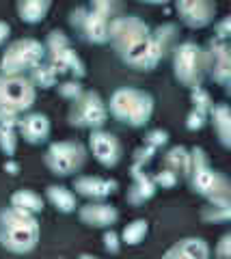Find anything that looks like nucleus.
Wrapping results in <instances>:
<instances>
[{"mask_svg":"<svg viewBox=\"0 0 231 259\" xmlns=\"http://www.w3.org/2000/svg\"><path fill=\"white\" fill-rule=\"evenodd\" d=\"M45 199L63 214H71V212H76V207H78L76 194L71 190H67L65 186H48L45 188Z\"/></svg>","mask_w":231,"mask_h":259,"instance_id":"obj_22","label":"nucleus"},{"mask_svg":"<svg viewBox=\"0 0 231 259\" xmlns=\"http://www.w3.org/2000/svg\"><path fill=\"white\" fill-rule=\"evenodd\" d=\"M30 80H33L35 87L50 89V87L57 84V80H59V69L54 67L50 61H48V63L41 61L33 71H30Z\"/></svg>","mask_w":231,"mask_h":259,"instance_id":"obj_25","label":"nucleus"},{"mask_svg":"<svg viewBox=\"0 0 231 259\" xmlns=\"http://www.w3.org/2000/svg\"><path fill=\"white\" fill-rule=\"evenodd\" d=\"M201 218L208 223H227L231 218V201H210V205L203 207Z\"/></svg>","mask_w":231,"mask_h":259,"instance_id":"obj_26","label":"nucleus"},{"mask_svg":"<svg viewBox=\"0 0 231 259\" xmlns=\"http://www.w3.org/2000/svg\"><path fill=\"white\" fill-rule=\"evenodd\" d=\"M173 76L175 80L186 87L197 89L205 80V48L195 41H184L173 48Z\"/></svg>","mask_w":231,"mask_h":259,"instance_id":"obj_5","label":"nucleus"},{"mask_svg":"<svg viewBox=\"0 0 231 259\" xmlns=\"http://www.w3.org/2000/svg\"><path fill=\"white\" fill-rule=\"evenodd\" d=\"M205 76L222 89L231 84V61H229V44L214 37L205 48Z\"/></svg>","mask_w":231,"mask_h":259,"instance_id":"obj_12","label":"nucleus"},{"mask_svg":"<svg viewBox=\"0 0 231 259\" xmlns=\"http://www.w3.org/2000/svg\"><path fill=\"white\" fill-rule=\"evenodd\" d=\"M52 0H18V15L24 24H39L45 20Z\"/></svg>","mask_w":231,"mask_h":259,"instance_id":"obj_21","label":"nucleus"},{"mask_svg":"<svg viewBox=\"0 0 231 259\" xmlns=\"http://www.w3.org/2000/svg\"><path fill=\"white\" fill-rule=\"evenodd\" d=\"M190 100H193V108L195 110H201V112H205L208 115L210 112V108H212V95L205 91L203 87H197V89H193V93H190Z\"/></svg>","mask_w":231,"mask_h":259,"instance_id":"obj_31","label":"nucleus"},{"mask_svg":"<svg viewBox=\"0 0 231 259\" xmlns=\"http://www.w3.org/2000/svg\"><path fill=\"white\" fill-rule=\"evenodd\" d=\"M11 205L24 209V212L39 214V212L43 209V199L39 197L37 192H33V190L22 188V190H15V192L11 194Z\"/></svg>","mask_w":231,"mask_h":259,"instance_id":"obj_23","label":"nucleus"},{"mask_svg":"<svg viewBox=\"0 0 231 259\" xmlns=\"http://www.w3.org/2000/svg\"><path fill=\"white\" fill-rule=\"evenodd\" d=\"M229 35H231V20L229 18H222L216 24V39H220V41H227Z\"/></svg>","mask_w":231,"mask_h":259,"instance_id":"obj_37","label":"nucleus"},{"mask_svg":"<svg viewBox=\"0 0 231 259\" xmlns=\"http://www.w3.org/2000/svg\"><path fill=\"white\" fill-rule=\"evenodd\" d=\"M39 242V221L20 207L0 209V246L9 253H30Z\"/></svg>","mask_w":231,"mask_h":259,"instance_id":"obj_2","label":"nucleus"},{"mask_svg":"<svg viewBox=\"0 0 231 259\" xmlns=\"http://www.w3.org/2000/svg\"><path fill=\"white\" fill-rule=\"evenodd\" d=\"M145 143L151 145V147H156V149H160L169 143V134H166L164 130H151V132H147V136H145Z\"/></svg>","mask_w":231,"mask_h":259,"instance_id":"obj_34","label":"nucleus"},{"mask_svg":"<svg viewBox=\"0 0 231 259\" xmlns=\"http://www.w3.org/2000/svg\"><path fill=\"white\" fill-rule=\"evenodd\" d=\"M18 132L26 143L30 145H41L50 136V119L41 112H28L20 117L18 121Z\"/></svg>","mask_w":231,"mask_h":259,"instance_id":"obj_16","label":"nucleus"},{"mask_svg":"<svg viewBox=\"0 0 231 259\" xmlns=\"http://www.w3.org/2000/svg\"><path fill=\"white\" fill-rule=\"evenodd\" d=\"M164 166L171 168V171L177 173V175H188V168H190V151L186 147H181V145L169 149V151H166V156H164Z\"/></svg>","mask_w":231,"mask_h":259,"instance_id":"obj_24","label":"nucleus"},{"mask_svg":"<svg viewBox=\"0 0 231 259\" xmlns=\"http://www.w3.org/2000/svg\"><path fill=\"white\" fill-rule=\"evenodd\" d=\"M104 248L108 250V253H119V248H121V242H119V236L113 231V227L110 229H106V233H104Z\"/></svg>","mask_w":231,"mask_h":259,"instance_id":"obj_36","label":"nucleus"},{"mask_svg":"<svg viewBox=\"0 0 231 259\" xmlns=\"http://www.w3.org/2000/svg\"><path fill=\"white\" fill-rule=\"evenodd\" d=\"M108 119L106 102L100 97L98 91H82L69 106V123L74 127L98 130L104 127Z\"/></svg>","mask_w":231,"mask_h":259,"instance_id":"obj_9","label":"nucleus"},{"mask_svg":"<svg viewBox=\"0 0 231 259\" xmlns=\"http://www.w3.org/2000/svg\"><path fill=\"white\" fill-rule=\"evenodd\" d=\"M141 3H145V5H166L169 0H141Z\"/></svg>","mask_w":231,"mask_h":259,"instance_id":"obj_41","label":"nucleus"},{"mask_svg":"<svg viewBox=\"0 0 231 259\" xmlns=\"http://www.w3.org/2000/svg\"><path fill=\"white\" fill-rule=\"evenodd\" d=\"M78 218L93 229H110L119 221V212L115 205L102 203V201H91L82 207H78Z\"/></svg>","mask_w":231,"mask_h":259,"instance_id":"obj_15","label":"nucleus"},{"mask_svg":"<svg viewBox=\"0 0 231 259\" xmlns=\"http://www.w3.org/2000/svg\"><path fill=\"white\" fill-rule=\"evenodd\" d=\"M89 149L93 153V158L106 168L117 166L119 162H121V156H123V149H121L119 139L113 132H106V130H102V127L91 130Z\"/></svg>","mask_w":231,"mask_h":259,"instance_id":"obj_13","label":"nucleus"},{"mask_svg":"<svg viewBox=\"0 0 231 259\" xmlns=\"http://www.w3.org/2000/svg\"><path fill=\"white\" fill-rule=\"evenodd\" d=\"M0 151L7 158H13L18 151V127L0 125Z\"/></svg>","mask_w":231,"mask_h":259,"instance_id":"obj_28","label":"nucleus"},{"mask_svg":"<svg viewBox=\"0 0 231 259\" xmlns=\"http://www.w3.org/2000/svg\"><path fill=\"white\" fill-rule=\"evenodd\" d=\"M154 182H156V186H162V188H173V186L179 182V175L164 166L154 175Z\"/></svg>","mask_w":231,"mask_h":259,"instance_id":"obj_33","label":"nucleus"},{"mask_svg":"<svg viewBox=\"0 0 231 259\" xmlns=\"http://www.w3.org/2000/svg\"><path fill=\"white\" fill-rule=\"evenodd\" d=\"M5 171L9 173V175H18V173H20V164H18V162H13L11 158H7V162H5Z\"/></svg>","mask_w":231,"mask_h":259,"instance_id":"obj_40","label":"nucleus"},{"mask_svg":"<svg viewBox=\"0 0 231 259\" xmlns=\"http://www.w3.org/2000/svg\"><path fill=\"white\" fill-rule=\"evenodd\" d=\"M156 147H151V145H143V147H138L136 151H134V164H132V175L138 173V171H145V164H149L151 158L156 156Z\"/></svg>","mask_w":231,"mask_h":259,"instance_id":"obj_30","label":"nucleus"},{"mask_svg":"<svg viewBox=\"0 0 231 259\" xmlns=\"http://www.w3.org/2000/svg\"><path fill=\"white\" fill-rule=\"evenodd\" d=\"M210 123L214 127V134L218 136V143L225 149H229L231 145V112L227 104H212V108L208 112Z\"/></svg>","mask_w":231,"mask_h":259,"instance_id":"obj_19","label":"nucleus"},{"mask_svg":"<svg viewBox=\"0 0 231 259\" xmlns=\"http://www.w3.org/2000/svg\"><path fill=\"white\" fill-rule=\"evenodd\" d=\"M214 255H216V257H229L231 255V236H229V233H225V236L220 238L216 250H214Z\"/></svg>","mask_w":231,"mask_h":259,"instance_id":"obj_38","label":"nucleus"},{"mask_svg":"<svg viewBox=\"0 0 231 259\" xmlns=\"http://www.w3.org/2000/svg\"><path fill=\"white\" fill-rule=\"evenodd\" d=\"M205 121H208V115H205V112H201V110H190L188 112V117H186V127L188 130H201L203 125H205Z\"/></svg>","mask_w":231,"mask_h":259,"instance_id":"obj_35","label":"nucleus"},{"mask_svg":"<svg viewBox=\"0 0 231 259\" xmlns=\"http://www.w3.org/2000/svg\"><path fill=\"white\" fill-rule=\"evenodd\" d=\"M43 48H45L48 61L59 69V74H71L74 78H82L86 74L82 59L76 54V50L71 48L69 39L63 30H52L48 35Z\"/></svg>","mask_w":231,"mask_h":259,"instance_id":"obj_10","label":"nucleus"},{"mask_svg":"<svg viewBox=\"0 0 231 259\" xmlns=\"http://www.w3.org/2000/svg\"><path fill=\"white\" fill-rule=\"evenodd\" d=\"M45 59V48L37 39H20L13 41L0 56V74L7 76H26Z\"/></svg>","mask_w":231,"mask_h":259,"instance_id":"obj_6","label":"nucleus"},{"mask_svg":"<svg viewBox=\"0 0 231 259\" xmlns=\"http://www.w3.org/2000/svg\"><path fill=\"white\" fill-rule=\"evenodd\" d=\"M106 108L119 123L127 127H145L154 115L156 102L147 91H141L134 87H121L110 95Z\"/></svg>","mask_w":231,"mask_h":259,"instance_id":"obj_3","label":"nucleus"},{"mask_svg":"<svg viewBox=\"0 0 231 259\" xmlns=\"http://www.w3.org/2000/svg\"><path fill=\"white\" fill-rule=\"evenodd\" d=\"M37 87L28 76L0 74V108L9 112H28L35 106Z\"/></svg>","mask_w":231,"mask_h":259,"instance_id":"obj_7","label":"nucleus"},{"mask_svg":"<svg viewBox=\"0 0 231 259\" xmlns=\"http://www.w3.org/2000/svg\"><path fill=\"white\" fill-rule=\"evenodd\" d=\"M84 91L82 89V84L78 82V80L74 78V80H67V82H63V84H59V95L61 97H65V100H76L78 95H80Z\"/></svg>","mask_w":231,"mask_h":259,"instance_id":"obj_32","label":"nucleus"},{"mask_svg":"<svg viewBox=\"0 0 231 259\" xmlns=\"http://www.w3.org/2000/svg\"><path fill=\"white\" fill-rule=\"evenodd\" d=\"M175 32L173 24L151 28L138 15H115L108 26V41L127 67L151 71L171 50Z\"/></svg>","mask_w":231,"mask_h":259,"instance_id":"obj_1","label":"nucleus"},{"mask_svg":"<svg viewBox=\"0 0 231 259\" xmlns=\"http://www.w3.org/2000/svg\"><path fill=\"white\" fill-rule=\"evenodd\" d=\"M186 177L190 180L193 190L208 201H231L229 180L210 166L208 156L201 147H195L190 151V168Z\"/></svg>","mask_w":231,"mask_h":259,"instance_id":"obj_4","label":"nucleus"},{"mask_svg":"<svg viewBox=\"0 0 231 259\" xmlns=\"http://www.w3.org/2000/svg\"><path fill=\"white\" fill-rule=\"evenodd\" d=\"M89 7L93 11L106 15L108 20H113L121 11V0H89Z\"/></svg>","mask_w":231,"mask_h":259,"instance_id":"obj_29","label":"nucleus"},{"mask_svg":"<svg viewBox=\"0 0 231 259\" xmlns=\"http://www.w3.org/2000/svg\"><path fill=\"white\" fill-rule=\"evenodd\" d=\"M164 257L169 259H208L210 246L203 238H184L166 250Z\"/></svg>","mask_w":231,"mask_h":259,"instance_id":"obj_18","label":"nucleus"},{"mask_svg":"<svg viewBox=\"0 0 231 259\" xmlns=\"http://www.w3.org/2000/svg\"><path fill=\"white\" fill-rule=\"evenodd\" d=\"M175 9L188 28H205L216 18L214 0H175Z\"/></svg>","mask_w":231,"mask_h":259,"instance_id":"obj_14","label":"nucleus"},{"mask_svg":"<svg viewBox=\"0 0 231 259\" xmlns=\"http://www.w3.org/2000/svg\"><path fill=\"white\" fill-rule=\"evenodd\" d=\"M11 35V26L7 22H0V46H5V41Z\"/></svg>","mask_w":231,"mask_h":259,"instance_id":"obj_39","label":"nucleus"},{"mask_svg":"<svg viewBox=\"0 0 231 259\" xmlns=\"http://www.w3.org/2000/svg\"><path fill=\"white\" fill-rule=\"evenodd\" d=\"M45 166L50 168L52 175L69 177L78 173L86 162V147L78 141H59L48 147L43 156Z\"/></svg>","mask_w":231,"mask_h":259,"instance_id":"obj_8","label":"nucleus"},{"mask_svg":"<svg viewBox=\"0 0 231 259\" xmlns=\"http://www.w3.org/2000/svg\"><path fill=\"white\" fill-rule=\"evenodd\" d=\"M147 233H149V223L138 218V221H132L130 225H125V229L121 233V240L127 246H136L147 238Z\"/></svg>","mask_w":231,"mask_h":259,"instance_id":"obj_27","label":"nucleus"},{"mask_svg":"<svg viewBox=\"0 0 231 259\" xmlns=\"http://www.w3.org/2000/svg\"><path fill=\"white\" fill-rule=\"evenodd\" d=\"M117 182L115 180H104V177H95V175H80L74 180V190L76 194H80L84 199L91 201H102L110 197L117 190Z\"/></svg>","mask_w":231,"mask_h":259,"instance_id":"obj_17","label":"nucleus"},{"mask_svg":"<svg viewBox=\"0 0 231 259\" xmlns=\"http://www.w3.org/2000/svg\"><path fill=\"white\" fill-rule=\"evenodd\" d=\"M132 177H134V184H132V188L127 190V201H130L132 205H141L154 197L158 186L154 182V177H149L145 171L134 173Z\"/></svg>","mask_w":231,"mask_h":259,"instance_id":"obj_20","label":"nucleus"},{"mask_svg":"<svg viewBox=\"0 0 231 259\" xmlns=\"http://www.w3.org/2000/svg\"><path fill=\"white\" fill-rule=\"evenodd\" d=\"M69 24L74 26L78 32L82 35L84 41L89 44H108V26H110V20L106 15H102L98 11H93L91 7H78L69 13Z\"/></svg>","mask_w":231,"mask_h":259,"instance_id":"obj_11","label":"nucleus"}]
</instances>
